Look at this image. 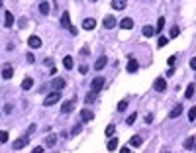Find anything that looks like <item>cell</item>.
Segmentation results:
<instances>
[{
    "instance_id": "5bb4252c",
    "label": "cell",
    "mask_w": 196,
    "mask_h": 153,
    "mask_svg": "<svg viewBox=\"0 0 196 153\" xmlns=\"http://www.w3.org/2000/svg\"><path fill=\"white\" fill-rule=\"evenodd\" d=\"M94 26H96V20H92V18H86L85 22H82V28H85V30H94Z\"/></svg>"
},
{
    "instance_id": "ab89813d",
    "label": "cell",
    "mask_w": 196,
    "mask_h": 153,
    "mask_svg": "<svg viewBox=\"0 0 196 153\" xmlns=\"http://www.w3.org/2000/svg\"><path fill=\"white\" fill-rule=\"evenodd\" d=\"M153 122V114H147V118H145V124H151Z\"/></svg>"
},
{
    "instance_id": "836d02e7",
    "label": "cell",
    "mask_w": 196,
    "mask_h": 153,
    "mask_svg": "<svg viewBox=\"0 0 196 153\" xmlns=\"http://www.w3.org/2000/svg\"><path fill=\"white\" fill-rule=\"evenodd\" d=\"M0 141H2V143H6V141H8V131L0 130Z\"/></svg>"
},
{
    "instance_id": "484cf974",
    "label": "cell",
    "mask_w": 196,
    "mask_h": 153,
    "mask_svg": "<svg viewBox=\"0 0 196 153\" xmlns=\"http://www.w3.org/2000/svg\"><path fill=\"white\" fill-rule=\"evenodd\" d=\"M106 147H108V151H116V149H118V139H116V138H114V139H110Z\"/></svg>"
},
{
    "instance_id": "60d3db41",
    "label": "cell",
    "mask_w": 196,
    "mask_h": 153,
    "mask_svg": "<svg viewBox=\"0 0 196 153\" xmlns=\"http://www.w3.org/2000/svg\"><path fill=\"white\" fill-rule=\"evenodd\" d=\"M69 30H71V34H73V35H77V34H78V30H77V28H75V26H71Z\"/></svg>"
},
{
    "instance_id": "9a60e30c",
    "label": "cell",
    "mask_w": 196,
    "mask_h": 153,
    "mask_svg": "<svg viewBox=\"0 0 196 153\" xmlns=\"http://www.w3.org/2000/svg\"><path fill=\"white\" fill-rule=\"evenodd\" d=\"M32 86H33V81H32L30 77H26V78L22 81V86H20V88H22V90H30Z\"/></svg>"
},
{
    "instance_id": "277c9868",
    "label": "cell",
    "mask_w": 196,
    "mask_h": 153,
    "mask_svg": "<svg viewBox=\"0 0 196 153\" xmlns=\"http://www.w3.org/2000/svg\"><path fill=\"white\" fill-rule=\"evenodd\" d=\"M102 24H104V28H106V30H112V28H114L116 24H118V20L114 18V14H108L106 18H104V22H102Z\"/></svg>"
},
{
    "instance_id": "603a6c76",
    "label": "cell",
    "mask_w": 196,
    "mask_h": 153,
    "mask_svg": "<svg viewBox=\"0 0 196 153\" xmlns=\"http://www.w3.org/2000/svg\"><path fill=\"white\" fill-rule=\"evenodd\" d=\"M196 145V138L192 135V138H188V139H184V147L186 149H192V147Z\"/></svg>"
},
{
    "instance_id": "d590c367",
    "label": "cell",
    "mask_w": 196,
    "mask_h": 153,
    "mask_svg": "<svg viewBox=\"0 0 196 153\" xmlns=\"http://www.w3.org/2000/svg\"><path fill=\"white\" fill-rule=\"evenodd\" d=\"M114 130H116V128H114V124L106 126V135H112V134H114Z\"/></svg>"
},
{
    "instance_id": "b9f144b4",
    "label": "cell",
    "mask_w": 196,
    "mask_h": 153,
    "mask_svg": "<svg viewBox=\"0 0 196 153\" xmlns=\"http://www.w3.org/2000/svg\"><path fill=\"white\" fill-rule=\"evenodd\" d=\"M32 153H43V147H33Z\"/></svg>"
},
{
    "instance_id": "7a4b0ae2",
    "label": "cell",
    "mask_w": 196,
    "mask_h": 153,
    "mask_svg": "<svg viewBox=\"0 0 196 153\" xmlns=\"http://www.w3.org/2000/svg\"><path fill=\"white\" fill-rule=\"evenodd\" d=\"M104 86V77H96V78H92V82H90V88H92V92H96L98 94V90Z\"/></svg>"
},
{
    "instance_id": "4316f807",
    "label": "cell",
    "mask_w": 196,
    "mask_h": 153,
    "mask_svg": "<svg viewBox=\"0 0 196 153\" xmlns=\"http://www.w3.org/2000/svg\"><path fill=\"white\" fill-rule=\"evenodd\" d=\"M85 100H86V104H92V102L96 100V92H92V90H90V92L85 96Z\"/></svg>"
},
{
    "instance_id": "74e56055",
    "label": "cell",
    "mask_w": 196,
    "mask_h": 153,
    "mask_svg": "<svg viewBox=\"0 0 196 153\" xmlns=\"http://www.w3.org/2000/svg\"><path fill=\"white\" fill-rule=\"evenodd\" d=\"M78 73H81V75H86V73H88V67H86V65H81V67H78Z\"/></svg>"
},
{
    "instance_id": "f1b7e54d",
    "label": "cell",
    "mask_w": 196,
    "mask_h": 153,
    "mask_svg": "<svg viewBox=\"0 0 196 153\" xmlns=\"http://www.w3.org/2000/svg\"><path fill=\"white\" fill-rule=\"evenodd\" d=\"M81 131H82V122H78L77 126L73 128V131H71V135H78V134H81Z\"/></svg>"
},
{
    "instance_id": "8d00e7d4",
    "label": "cell",
    "mask_w": 196,
    "mask_h": 153,
    "mask_svg": "<svg viewBox=\"0 0 196 153\" xmlns=\"http://www.w3.org/2000/svg\"><path fill=\"white\" fill-rule=\"evenodd\" d=\"M178 34H181V30H178V28H177V26H174V28H173V30H171V38H177V35H178Z\"/></svg>"
},
{
    "instance_id": "3957f363",
    "label": "cell",
    "mask_w": 196,
    "mask_h": 153,
    "mask_svg": "<svg viewBox=\"0 0 196 153\" xmlns=\"http://www.w3.org/2000/svg\"><path fill=\"white\" fill-rule=\"evenodd\" d=\"M28 143H30V138H28V135H24V138H18V139H16V141L12 143V147H14V149H22V147H26Z\"/></svg>"
},
{
    "instance_id": "f546056e",
    "label": "cell",
    "mask_w": 196,
    "mask_h": 153,
    "mask_svg": "<svg viewBox=\"0 0 196 153\" xmlns=\"http://www.w3.org/2000/svg\"><path fill=\"white\" fill-rule=\"evenodd\" d=\"M163 28H165V18H163V16H161V18L157 20V28H155V32H161V30H163Z\"/></svg>"
},
{
    "instance_id": "7402d4cb",
    "label": "cell",
    "mask_w": 196,
    "mask_h": 153,
    "mask_svg": "<svg viewBox=\"0 0 196 153\" xmlns=\"http://www.w3.org/2000/svg\"><path fill=\"white\" fill-rule=\"evenodd\" d=\"M141 141H143V139H141L139 135H133V138L130 139V145H131V147H139V145H141Z\"/></svg>"
},
{
    "instance_id": "e575fe53",
    "label": "cell",
    "mask_w": 196,
    "mask_h": 153,
    "mask_svg": "<svg viewBox=\"0 0 196 153\" xmlns=\"http://www.w3.org/2000/svg\"><path fill=\"white\" fill-rule=\"evenodd\" d=\"M167 43H169V39H167V38H159V41H157V45H159V47H165Z\"/></svg>"
},
{
    "instance_id": "2e32d148",
    "label": "cell",
    "mask_w": 196,
    "mask_h": 153,
    "mask_svg": "<svg viewBox=\"0 0 196 153\" xmlns=\"http://www.w3.org/2000/svg\"><path fill=\"white\" fill-rule=\"evenodd\" d=\"M12 75H14V69H12L10 65H6V67L2 69V77L4 78H12Z\"/></svg>"
},
{
    "instance_id": "ac0fdd59",
    "label": "cell",
    "mask_w": 196,
    "mask_h": 153,
    "mask_svg": "<svg viewBox=\"0 0 196 153\" xmlns=\"http://www.w3.org/2000/svg\"><path fill=\"white\" fill-rule=\"evenodd\" d=\"M73 108H75V106H73V100H71V102H65V104L61 106V112H63V114H69V112H73Z\"/></svg>"
},
{
    "instance_id": "d6986e66",
    "label": "cell",
    "mask_w": 196,
    "mask_h": 153,
    "mask_svg": "<svg viewBox=\"0 0 196 153\" xmlns=\"http://www.w3.org/2000/svg\"><path fill=\"white\" fill-rule=\"evenodd\" d=\"M143 35H145V38L155 35V28H153V26H143Z\"/></svg>"
},
{
    "instance_id": "4fadbf2b",
    "label": "cell",
    "mask_w": 196,
    "mask_h": 153,
    "mask_svg": "<svg viewBox=\"0 0 196 153\" xmlns=\"http://www.w3.org/2000/svg\"><path fill=\"white\" fill-rule=\"evenodd\" d=\"M61 26H63V28H71V16H69V12H63V16H61Z\"/></svg>"
},
{
    "instance_id": "c3c4849f",
    "label": "cell",
    "mask_w": 196,
    "mask_h": 153,
    "mask_svg": "<svg viewBox=\"0 0 196 153\" xmlns=\"http://www.w3.org/2000/svg\"><path fill=\"white\" fill-rule=\"evenodd\" d=\"M165 153H169V151H165Z\"/></svg>"
},
{
    "instance_id": "8fae6325",
    "label": "cell",
    "mask_w": 196,
    "mask_h": 153,
    "mask_svg": "<svg viewBox=\"0 0 196 153\" xmlns=\"http://www.w3.org/2000/svg\"><path fill=\"white\" fill-rule=\"evenodd\" d=\"M106 63H108V59H106V57H98V59H96V63H94V69H96V71H102V69L106 67Z\"/></svg>"
},
{
    "instance_id": "ffe728a7",
    "label": "cell",
    "mask_w": 196,
    "mask_h": 153,
    "mask_svg": "<svg viewBox=\"0 0 196 153\" xmlns=\"http://www.w3.org/2000/svg\"><path fill=\"white\" fill-rule=\"evenodd\" d=\"M112 8H114V10H124V8H126V2H124V0H114V2H112Z\"/></svg>"
},
{
    "instance_id": "7bdbcfd3",
    "label": "cell",
    "mask_w": 196,
    "mask_h": 153,
    "mask_svg": "<svg viewBox=\"0 0 196 153\" xmlns=\"http://www.w3.org/2000/svg\"><path fill=\"white\" fill-rule=\"evenodd\" d=\"M190 67L196 69V57H192V59H190Z\"/></svg>"
},
{
    "instance_id": "8992f818",
    "label": "cell",
    "mask_w": 196,
    "mask_h": 153,
    "mask_svg": "<svg viewBox=\"0 0 196 153\" xmlns=\"http://www.w3.org/2000/svg\"><path fill=\"white\" fill-rule=\"evenodd\" d=\"M81 120H82V122H92V120H94V112H92V110H88V108L81 110Z\"/></svg>"
},
{
    "instance_id": "6da1fadb",
    "label": "cell",
    "mask_w": 196,
    "mask_h": 153,
    "mask_svg": "<svg viewBox=\"0 0 196 153\" xmlns=\"http://www.w3.org/2000/svg\"><path fill=\"white\" fill-rule=\"evenodd\" d=\"M59 100H61V92H51V94H47V98L43 100V106H51Z\"/></svg>"
},
{
    "instance_id": "44dd1931",
    "label": "cell",
    "mask_w": 196,
    "mask_h": 153,
    "mask_svg": "<svg viewBox=\"0 0 196 153\" xmlns=\"http://www.w3.org/2000/svg\"><path fill=\"white\" fill-rule=\"evenodd\" d=\"M73 65H75V63H73V57H69V55H67L65 59H63V67L67 69V71H69V69H73Z\"/></svg>"
},
{
    "instance_id": "5b68a950",
    "label": "cell",
    "mask_w": 196,
    "mask_h": 153,
    "mask_svg": "<svg viewBox=\"0 0 196 153\" xmlns=\"http://www.w3.org/2000/svg\"><path fill=\"white\" fill-rule=\"evenodd\" d=\"M153 88H155L157 90V92H163V90L167 88V81H165V78H155V82H153Z\"/></svg>"
},
{
    "instance_id": "1f68e13d",
    "label": "cell",
    "mask_w": 196,
    "mask_h": 153,
    "mask_svg": "<svg viewBox=\"0 0 196 153\" xmlns=\"http://www.w3.org/2000/svg\"><path fill=\"white\" fill-rule=\"evenodd\" d=\"M192 96H194V85H190L184 92V98H192Z\"/></svg>"
},
{
    "instance_id": "ee69618b",
    "label": "cell",
    "mask_w": 196,
    "mask_h": 153,
    "mask_svg": "<svg viewBox=\"0 0 196 153\" xmlns=\"http://www.w3.org/2000/svg\"><path fill=\"white\" fill-rule=\"evenodd\" d=\"M32 131H35V124H32V126L28 128V134H32Z\"/></svg>"
},
{
    "instance_id": "d4e9b609",
    "label": "cell",
    "mask_w": 196,
    "mask_h": 153,
    "mask_svg": "<svg viewBox=\"0 0 196 153\" xmlns=\"http://www.w3.org/2000/svg\"><path fill=\"white\" fill-rule=\"evenodd\" d=\"M55 143H57V138H55V135H47V138H45V145H49V147H53V145H55Z\"/></svg>"
},
{
    "instance_id": "9c48e42d",
    "label": "cell",
    "mask_w": 196,
    "mask_h": 153,
    "mask_svg": "<svg viewBox=\"0 0 196 153\" xmlns=\"http://www.w3.org/2000/svg\"><path fill=\"white\" fill-rule=\"evenodd\" d=\"M28 45H30L32 49H39L41 47V39L37 38V35H32V38L28 39Z\"/></svg>"
},
{
    "instance_id": "f35d334b",
    "label": "cell",
    "mask_w": 196,
    "mask_h": 153,
    "mask_svg": "<svg viewBox=\"0 0 196 153\" xmlns=\"http://www.w3.org/2000/svg\"><path fill=\"white\" fill-rule=\"evenodd\" d=\"M174 61H177V57H174V55H171L169 59H167V63H169V67H173V65H174Z\"/></svg>"
},
{
    "instance_id": "52a82bcc",
    "label": "cell",
    "mask_w": 196,
    "mask_h": 153,
    "mask_svg": "<svg viewBox=\"0 0 196 153\" xmlns=\"http://www.w3.org/2000/svg\"><path fill=\"white\" fill-rule=\"evenodd\" d=\"M126 69H128V73H137V69H139V63H137L133 57H130V61H128Z\"/></svg>"
},
{
    "instance_id": "7c38bea8",
    "label": "cell",
    "mask_w": 196,
    "mask_h": 153,
    "mask_svg": "<svg viewBox=\"0 0 196 153\" xmlns=\"http://www.w3.org/2000/svg\"><path fill=\"white\" fill-rule=\"evenodd\" d=\"M120 28H122V30H131L133 28V20L131 18H124L122 22H120Z\"/></svg>"
},
{
    "instance_id": "d6a6232c",
    "label": "cell",
    "mask_w": 196,
    "mask_h": 153,
    "mask_svg": "<svg viewBox=\"0 0 196 153\" xmlns=\"http://www.w3.org/2000/svg\"><path fill=\"white\" fill-rule=\"evenodd\" d=\"M188 120L192 122V120H196V106H192V108L188 110Z\"/></svg>"
},
{
    "instance_id": "83f0119b",
    "label": "cell",
    "mask_w": 196,
    "mask_h": 153,
    "mask_svg": "<svg viewBox=\"0 0 196 153\" xmlns=\"http://www.w3.org/2000/svg\"><path fill=\"white\" fill-rule=\"evenodd\" d=\"M135 120H137V112H131L130 116H128L126 124H128V126H133V124H135Z\"/></svg>"
},
{
    "instance_id": "30bf717a",
    "label": "cell",
    "mask_w": 196,
    "mask_h": 153,
    "mask_svg": "<svg viewBox=\"0 0 196 153\" xmlns=\"http://www.w3.org/2000/svg\"><path fill=\"white\" fill-rule=\"evenodd\" d=\"M181 114H182V104H177V106H174V108L169 112V118H171V120H174V118H178Z\"/></svg>"
},
{
    "instance_id": "7dc6e473",
    "label": "cell",
    "mask_w": 196,
    "mask_h": 153,
    "mask_svg": "<svg viewBox=\"0 0 196 153\" xmlns=\"http://www.w3.org/2000/svg\"><path fill=\"white\" fill-rule=\"evenodd\" d=\"M0 8H2V2H0Z\"/></svg>"
},
{
    "instance_id": "cb8c5ba5",
    "label": "cell",
    "mask_w": 196,
    "mask_h": 153,
    "mask_svg": "<svg viewBox=\"0 0 196 153\" xmlns=\"http://www.w3.org/2000/svg\"><path fill=\"white\" fill-rule=\"evenodd\" d=\"M6 28H12L14 26V16H12V12H6V24H4Z\"/></svg>"
},
{
    "instance_id": "4dcf8cb0",
    "label": "cell",
    "mask_w": 196,
    "mask_h": 153,
    "mask_svg": "<svg viewBox=\"0 0 196 153\" xmlns=\"http://www.w3.org/2000/svg\"><path fill=\"white\" fill-rule=\"evenodd\" d=\"M126 108H128V100H120L118 102V112H126Z\"/></svg>"
},
{
    "instance_id": "f6af8a7d",
    "label": "cell",
    "mask_w": 196,
    "mask_h": 153,
    "mask_svg": "<svg viewBox=\"0 0 196 153\" xmlns=\"http://www.w3.org/2000/svg\"><path fill=\"white\" fill-rule=\"evenodd\" d=\"M26 57H28V63H33V55H32V53H28Z\"/></svg>"
},
{
    "instance_id": "ba28073f",
    "label": "cell",
    "mask_w": 196,
    "mask_h": 153,
    "mask_svg": "<svg viewBox=\"0 0 196 153\" xmlns=\"http://www.w3.org/2000/svg\"><path fill=\"white\" fill-rule=\"evenodd\" d=\"M51 88H55V92H59L61 88H65V78H53L51 81Z\"/></svg>"
},
{
    "instance_id": "e0dca14e",
    "label": "cell",
    "mask_w": 196,
    "mask_h": 153,
    "mask_svg": "<svg viewBox=\"0 0 196 153\" xmlns=\"http://www.w3.org/2000/svg\"><path fill=\"white\" fill-rule=\"evenodd\" d=\"M37 8H39V12H41L43 16H47V14H49V8H51V6H49V2H39V6H37Z\"/></svg>"
},
{
    "instance_id": "bcb514c9",
    "label": "cell",
    "mask_w": 196,
    "mask_h": 153,
    "mask_svg": "<svg viewBox=\"0 0 196 153\" xmlns=\"http://www.w3.org/2000/svg\"><path fill=\"white\" fill-rule=\"evenodd\" d=\"M120 153H131V151H130V147H122V149H120Z\"/></svg>"
}]
</instances>
